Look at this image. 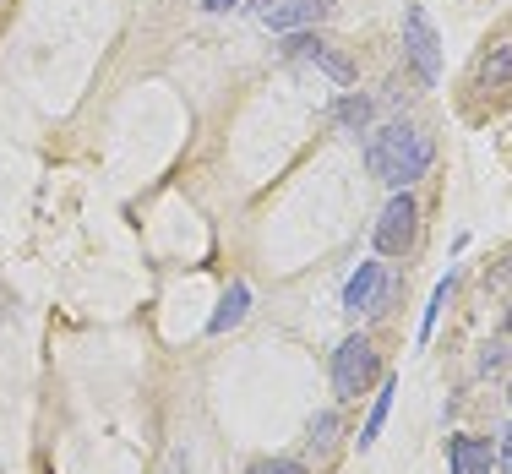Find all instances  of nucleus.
<instances>
[{
  "mask_svg": "<svg viewBox=\"0 0 512 474\" xmlns=\"http://www.w3.org/2000/svg\"><path fill=\"white\" fill-rule=\"evenodd\" d=\"M431 137H425L420 126H409V120H393V126H382L371 137V148H365V164H371V175L376 180H387V186H414V180L431 169Z\"/></svg>",
  "mask_w": 512,
  "mask_h": 474,
  "instance_id": "nucleus-1",
  "label": "nucleus"
},
{
  "mask_svg": "<svg viewBox=\"0 0 512 474\" xmlns=\"http://www.w3.org/2000/svg\"><path fill=\"white\" fill-rule=\"evenodd\" d=\"M376 349H371V338H344V344H338V355H333V393L338 398H360L365 387L376 382Z\"/></svg>",
  "mask_w": 512,
  "mask_h": 474,
  "instance_id": "nucleus-2",
  "label": "nucleus"
},
{
  "mask_svg": "<svg viewBox=\"0 0 512 474\" xmlns=\"http://www.w3.org/2000/svg\"><path fill=\"white\" fill-rule=\"evenodd\" d=\"M507 398H512V387H507Z\"/></svg>",
  "mask_w": 512,
  "mask_h": 474,
  "instance_id": "nucleus-19",
  "label": "nucleus"
},
{
  "mask_svg": "<svg viewBox=\"0 0 512 474\" xmlns=\"http://www.w3.org/2000/svg\"><path fill=\"white\" fill-rule=\"evenodd\" d=\"M376 300H382V262H360V273L344 284V311H376Z\"/></svg>",
  "mask_w": 512,
  "mask_h": 474,
  "instance_id": "nucleus-8",
  "label": "nucleus"
},
{
  "mask_svg": "<svg viewBox=\"0 0 512 474\" xmlns=\"http://www.w3.org/2000/svg\"><path fill=\"white\" fill-rule=\"evenodd\" d=\"M447 464H453V474H491L496 447L480 442V436H453V442H447Z\"/></svg>",
  "mask_w": 512,
  "mask_h": 474,
  "instance_id": "nucleus-7",
  "label": "nucleus"
},
{
  "mask_svg": "<svg viewBox=\"0 0 512 474\" xmlns=\"http://www.w3.org/2000/svg\"><path fill=\"white\" fill-rule=\"evenodd\" d=\"M480 88H512V33L491 44V55L480 60Z\"/></svg>",
  "mask_w": 512,
  "mask_h": 474,
  "instance_id": "nucleus-10",
  "label": "nucleus"
},
{
  "mask_svg": "<svg viewBox=\"0 0 512 474\" xmlns=\"http://www.w3.org/2000/svg\"><path fill=\"white\" fill-rule=\"evenodd\" d=\"M447 295H453V278H442V284H436L431 306H425V327H420V344H425V338H431V327H436V311L447 306Z\"/></svg>",
  "mask_w": 512,
  "mask_h": 474,
  "instance_id": "nucleus-13",
  "label": "nucleus"
},
{
  "mask_svg": "<svg viewBox=\"0 0 512 474\" xmlns=\"http://www.w3.org/2000/svg\"><path fill=\"white\" fill-rule=\"evenodd\" d=\"M327 11H333V0H251V17L273 33H300L322 22Z\"/></svg>",
  "mask_w": 512,
  "mask_h": 474,
  "instance_id": "nucleus-3",
  "label": "nucleus"
},
{
  "mask_svg": "<svg viewBox=\"0 0 512 474\" xmlns=\"http://www.w3.org/2000/svg\"><path fill=\"white\" fill-rule=\"evenodd\" d=\"M414 197L409 191H398L393 202H387L382 208V218H376V251H382V257H404V251L414 246Z\"/></svg>",
  "mask_w": 512,
  "mask_h": 474,
  "instance_id": "nucleus-5",
  "label": "nucleus"
},
{
  "mask_svg": "<svg viewBox=\"0 0 512 474\" xmlns=\"http://www.w3.org/2000/svg\"><path fill=\"white\" fill-rule=\"evenodd\" d=\"M202 6H207V11H229L235 0H202Z\"/></svg>",
  "mask_w": 512,
  "mask_h": 474,
  "instance_id": "nucleus-17",
  "label": "nucleus"
},
{
  "mask_svg": "<svg viewBox=\"0 0 512 474\" xmlns=\"http://www.w3.org/2000/svg\"><path fill=\"white\" fill-rule=\"evenodd\" d=\"M284 50H289V55H306V60H316V66H322L327 77L338 82V88H349V82H355V66H349V60L338 55V50H327L322 39H311V33H289V44H284Z\"/></svg>",
  "mask_w": 512,
  "mask_h": 474,
  "instance_id": "nucleus-6",
  "label": "nucleus"
},
{
  "mask_svg": "<svg viewBox=\"0 0 512 474\" xmlns=\"http://www.w3.org/2000/svg\"><path fill=\"white\" fill-rule=\"evenodd\" d=\"M436 28H431V17H425L420 6H409L404 11V50L414 60V71H420V82H442V50H436Z\"/></svg>",
  "mask_w": 512,
  "mask_h": 474,
  "instance_id": "nucleus-4",
  "label": "nucleus"
},
{
  "mask_svg": "<svg viewBox=\"0 0 512 474\" xmlns=\"http://www.w3.org/2000/svg\"><path fill=\"white\" fill-rule=\"evenodd\" d=\"M502 278H512V267H502Z\"/></svg>",
  "mask_w": 512,
  "mask_h": 474,
  "instance_id": "nucleus-18",
  "label": "nucleus"
},
{
  "mask_svg": "<svg viewBox=\"0 0 512 474\" xmlns=\"http://www.w3.org/2000/svg\"><path fill=\"white\" fill-rule=\"evenodd\" d=\"M496 458H507V464H512V425H502V442H496Z\"/></svg>",
  "mask_w": 512,
  "mask_h": 474,
  "instance_id": "nucleus-16",
  "label": "nucleus"
},
{
  "mask_svg": "<svg viewBox=\"0 0 512 474\" xmlns=\"http://www.w3.org/2000/svg\"><path fill=\"white\" fill-rule=\"evenodd\" d=\"M333 126L338 131H371V99L365 93H344L333 104Z\"/></svg>",
  "mask_w": 512,
  "mask_h": 474,
  "instance_id": "nucleus-11",
  "label": "nucleus"
},
{
  "mask_svg": "<svg viewBox=\"0 0 512 474\" xmlns=\"http://www.w3.org/2000/svg\"><path fill=\"white\" fill-rule=\"evenodd\" d=\"M251 474H306V464H295V458H262V464H251Z\"/></svg>",
  "mask_w": 512,
  "mask_h": 474,
  "instance_id": "nucleus-14",
  "label": "nucleus"
},
{
  "mask_svg": "<svg viewBox=\"0 0 512 474\" xmlns=\"http://www.w3.org/2000/svg\"><path fill=\"white\" fill-rule=\"evenodd\" d=\"M246 306H251V289L246 284H229V295L218 300V311H213V322H207V333H229V327H240L246 322Z\"/></svg>",
  "mask_w": 512,
  "mask_h": 474,
  "instance_id": "nucleus-9",
  "label": "nucleus"
},
{
  "mask_svg": "<svg viewBox=\"0 0 512 474\" xmlns=\"http://www.w3.org/2000/svg\"><path fill=\"white\" fill-rule=\"evenodd\" d=\"M333 431H338V420H333V415H316V420H311V442H316V447L333 442Z\"/></svg>",
  "mask_w": 512,
  "mask_h": 474,
  "instance_id": "nucleus-15",
  "label": "nucleus"
},
{
  "mask_svg": "<svg viewBox=\"0 0 512 474\" xmlns=\"http://www.w3.org/2000/svg\"><path fill=\"white\" fill-rule=\"evenodd\" d=\"M393 393H398V382H382V393H376V404H371V420L360 425V453L382 436V425H387V409H393Z\"/></svg>",
  "mask_w": 512,
  "mask_h": 474,
  "instance_id": "nucleus-12",
  "label": "nucleus"
}]
</instances>
